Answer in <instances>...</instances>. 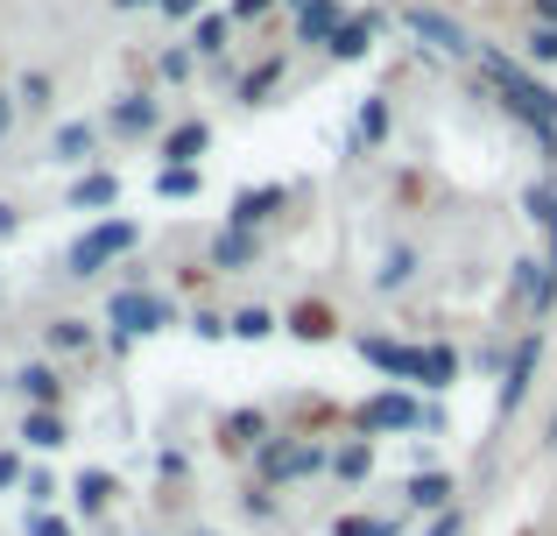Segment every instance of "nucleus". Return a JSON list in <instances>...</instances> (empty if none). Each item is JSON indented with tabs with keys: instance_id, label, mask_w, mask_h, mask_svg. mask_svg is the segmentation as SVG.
<instances>
[{
	"instance_id": "obj_3",
	"label": "nucleus",
	"mask_w": 557,
	"mask_h": 536,
	"mask_svg": "<svg viewBox=\"0 0 557 536\" xmlns=\"http://www.w3.org/2000/svg\"><path fill=\"white\" fill-rule=\"evenodd\" d=\"M141 248V226L135 220H99L92 234H78L71 240V254H64V275H78V283H92L107 262H121V254H135Z\"/></svg>"
},
{
	"instance_id": "obj_31",
	"label": "nucleus",
	"mask_w": 557,
	"mask_h": 536,
	"mask_svg": "<svg viewBox=\"0 0 557 536\" xmlns=\"http://www.w3.org/2000/svg\"><path fill=\"white\" fill-rule=\"evenodd\" d=\"M297 332H304V339H332V311L304 303V311H297Z\"/></svg>"
},
{
	"instance_id": "obj_19",
	"label": "nucleus",
	"mask_w": 557,
	"mask_h": 536,
	"mask_svg": "<svg viewBox=\"0 0 557 536\" xmlns=\"http://www.w3.org/2000/svg\"><path fill=\"white\" fill-rule=\"evenodd\" d=\"M233 42V14H219V8H205L198 22H190V57H219Z\"/></svg>"
},
{
	"instance_id": "obj_12",
	"label": "nucleus",
	"mask_w": 557,
	"mask_h": 536,
	"mask_svg": "<svg viewBox=\"0 0 557 536\" xmlns=\"http://www.w3.org/2000/svg\"><path fill=\"white\" fill-rule=\"evenodd\" d=\"M360 424H368V431H409V424H423V410H417L409 396H395V388H388V396L360 402Z\"/></svg>"
},
{
	"instance_id": "obj_32",
	"label": "nucleus",
	"mask_w": 557,
	"mask_h": 536,
	"mask_svg": "<svg viewBox=\"0 0 557 536\" xmlns=\"http://www.w3.org/2000/svg\"><path fill=\"white\" fill-rule=\"evenodd\" d=\"M381 135H388V107L368 99V107H360V141H381Z\"/></svg>"
},
{
	"instance_id": "obj_35",
	"label": "nucleus",
	"mask_w": 557,
	"mask_h": 536,
	"mask_svg": "<svg viewBox=\"0 0 557 536\" xmlns=\"http://www.w3.org/2000/svg\"><path fill=\"white\" fill-rule=\"evenodd\" d=\"M156 8H163L170 22H198V14H205V0H156Z\"/></svg>"
},
{
	"instance_id": "obj_30",
	"label": "nucleus",
	"mask_w": 557,
	"mask_h": 536,
	"mask_svg": "<svg viewBox=\"0 0 557 536\" xmlns=\"http://www.w3.org/2000/svg\"><path fill=\"white\" fill-rule=\"evenodd\" d=\"M522 57H530V64H544V71H550V64H557V22H536L530 36H522Z\"/></svg>"
},
{
	"instance_id": "obj_26",
	"label": "nucleus",
	"mask_w": 557,
	"mask_h": 536,
	"mask_svg": "<svg viewBox=\"0 0 557 536\" xmlns=\"http://www.w3.org/2000/svg\"><path fill=\"white\" fill-rule=\"evenodd\" d=\"M57 85H50V71H22V85H14V107H28V113H50L57 107Z\"/></svg>"
},
{
	"instance_id": "obj_9",
	"label": "nucleus",
	"mask_w": 557,
	"mask_h": 536,
	"mask_svg": "<svg viewBox=\"0 0 557 536\" xmlns=\"http://www.w3.org/2000/svg\"><path fill=\"white\" fill-rule=\"evenodd\" d=\"M283 205H289V191H283V184H255V191H240V198H233L226 226H240V234H255V226L269 220V212H283Z\"/></svg>"
},
{
	"instance_id": "obj_7",
	"label": "nucleus",
	"mask_w": 557,
	"mask_h": 536,
	"mask_svg": "<svg viewBox=\"0 0 557 536\" xmlns=\"http://www.w3.org/2000/svg\"><path fill=\"white\" fill-rule=\"evenodd\" d=\"M536 353H544V339H536V332H522V339H516V360H508V374H502V416L522 410V396H530V382H536Z\"/></svg>"
},
{
	"instance_id": "obj_40",
	"label": "nucleus",
	"mask_w": 557,
	"mask_h": 536,
	"mask_svg": "<svg viewBox=\"0 0 557 536\" xmlns=\"http://www.w3.org/2000/svg\"><path fill=\"white\" fill-rule=\"evenodd\" d=\"M14 226H22V212H14V205H8V198H0V240H8V234H14Z\"/></svg>"
},
{
	"instance_id": "obj_4",
	"label": "nucleus",
	"mask_w": 557,
	"mask_h": 536,
	"mask_svg": "<svg viewBox=\"0 0 557 536\" xmlns=\"http://www.w3.org/2000/svg\"><path fill=\"white\" fill-rule=\"evenodd\" d=\"M107 325L121 332V339H135V332H170L177 325V303L149 297V289H113L107 297Z\"/></svg>"
},
{
	"instance_id": "obj_37",
	"label": "nucleus",
	"mask_w": 557,
	"mask_h": 536,
	"mask_svg": "<svg viewBox=\"0 0 557 536\" xmlns=\"http://www.w3.org/2000/svg\"><path fill=\"white\" fill-rule=\"evenodd\" d=\"M163 78H190V50H163Z\"/></svg>"
},
{
	"instance_id": "obj_20",
	"label": "nucleus",
	"mask_w": 557,
	"mask_h": 536,
	"mask_svg": "<svg viewBox=\"0 0 557 536\" xmlns=\"http://www.w3.org/2000/svg\"><path fill=\"white\" fill-rule=\"evenodd\" d=\"M92 141H99L92 121H64V127L50 135V155H57V163H85V155H92Z\"/></svg>"
},
{
	"instance_id": "obj_16",
	"label": "nucleus",
	"mask_w": 557,
	"mask_h": 536,
	"mask_svg": "<svg viewBox=\"0 0 557 536\" xmlns=\"http://www.w3.org/2000/svg\"><path fill=\"white\" fill-rule=\"evenodd\" d=\"M219 445H226V452H261V445H269V416L261 410H233L226 424H219Z\"/></svg>"
},
{
	"instance_id": "obj_24",
	"label": "nucleus",
	"mask_w": 557,
	"mask_h": 536,
	"mask_svg": "<svg viewBox=\"0 0 557 536\" xmlns=\"http://www.w3.org/2000/svg\"><path fill=\"white\" fill-rule=\"evenodd\" d=\"M451 495H459V487H451V473H417V481H409V501H417V509H437V515H445Z\"/></svg>"
},
{
	"instance_id": "obj_34",
	"label": "nucleus",
	"mask_w": 557,
	"mask_h": 536,
	"mask_svg": "<svg viewBox=\"0 0 557 536\" xmlns=\"http://www.w3.org/2000/svg\"><path fill=\"white\" fill-rule=\"evenodd\" d=\"M28 536H71V523L50 515V509H28Z\"/></svg>"
},
{
	"instance_id": "obj_29",
	"label": "nucleus",
	"mask_w": 557,
	"mask_h": 536,
	"mask_svg": "<svg viewBox=\"0 0 557 536\" xmlns=\"http://www.w3.org/2000/svg\"><path fill=\"white\" fill-rule=\"evenodd\" d=\"M156 198H198V170L163 163V170H156Z\"/></svg>"
},
{
	"instance_id": "obj_5",
	"label": "nucleus",
	"mask_w": 557,
	"mask_h": 536,
	"mask_svg": "<svg viewBox=\"0 0 557 536\" xmlns=\"http://www.w3.org/2000/svg\"><path fill=\"white\" fill-rule=\"evenodd\" d=\"M318 466H325V452L304 445V438H269L261 445V481H304V473H318Z\"/></svg>"
},
{
	"instance_id": "obj_28",
	"label": "nucleus",
	"mask_w": 557,
	"mask_h": 536,
	"mask_svg": "<svg viewBox=\"0 0 557 536\" xmlns=\"http://www.w3.org/2000/svg\"><path fill=\"white\" fill-rule=\"evenodd\" d=\"M226 332H233V339H269V332H275V311L247 303V311H233V317H226Z\"/></svg>"
},
{
	"instance_id": "obj_44",
	"label": "nucleus",
	"mask_w": 557,
	"mask_h": 536,
	"mask_svg": "<svg viewBox=\"0 0 557 536\" xmlns=\"http://www.w3.org/2000/svg\"><path fill=\"white\" fill-rule=\"evenodd\" d=\"M113 8H156V0H113Z\"/></svg>"
},
{
	"instance_id": "obj_6",
	"label": "nucleus",
	"mask_w": 557,
	"mask_h": 536,
	"mask_svg": "<svg viewBox=\"0 0 557 536\" xmlns=\"http://www.w3.org/2000/svg\"><path fill=\"white\" fill-rule=\"evenodd\" d=\"M403 22H409V28H417V36H423V42H431V50H445V57H480V42H473V36H466V28H459V22H451V14H437V8H409V14H403Z\"/></svg>"
},
{
	"instance_id": "obj_38",
	"label": "nucleus",
	"mask_w": 557,
	"mask_h": 536,
	"mask_svg": "<svg viewBox=\"0 0 557 536\" xmlns=\"http://www.w3.org/2000/svg\"><path fill=\"white\" fill-rule=\"evenodd\" d=\"M423 536H459V509H445V515H437V523L423 529Z\"/></svg>"
},
{
	"instance_id": "obj_42",
	"label": "nucleus",
	"mask_w": 557,
	"mask_h": 536,
	"mask_svg": "<svg viewBox=\"0 0 557 536\" xmlns=\"http://www.w3.org/2000/svg\"><path fill=\"white\" fill-rule=\"evenodd\" d=\"M530 14L536 22H557V0H530Z\"/></svg>"
},
{
	"instance_id": "obj_39",
	"label": "nucleus",
	"mask_w": 557,
	"mask_h": 536,
	"mask_svg": "<svg viewBox=\"0 0 557 536\" xmlns=\"http://www.w3.org/2000/svg\"><path fill=\"white\" fill-rule=\"evenodd\" d=\"M14 481H22V459H14V452H0V487H14Z\"/></svg>"
},
{
	"instance_id": "obj_8",
	"label": "nucleus",
	"mask_w": 557,
	"mask_h": 536,
	"mask_svg": "<svg viewBox=\"0 0 557 536\" xmlns=\"http://www.w3.org/2000/svg\"><path fill=\"white\" fill-rule=\"evenodd\" d=\"M156 121H163V99H156V92H121L107 107L113 135H156Z\"/></svg>"
},
{
	"instance_id": "obj_36",
	"label": "nucleus",
	"mask_w": 557,
	"mask_h": 536,
	"mask_svg": "<svg viewBox=\"0 0 557 536\" xmlns=\"http://www.w3.org/2000/svg\"><path fill=\"white\" fill-rule=\"evenodd\" d=\"M269 8H275V0H233L226 14H233V22H261V14H269Z\"/></svg>"
},
{
	"instance_id": "obj_15",
	"label": "nucleus",
	"mask_w": 557,
	"mask_h": 536,
	"mask_svg": "<svg viewBox=\"0 0 557 536\" xmlns=\"http://www.w3.org/2000/svg\"><path fill=\"white\" fill-rule=\"evenodd\" d=\"M283 71H289V57H283V50H275V57H261V64L247 71L240 85H233V99H240V107H269V92L283 85Z\"/></svg>"
},
{
	"instance_id": "obj_25",
	"label": "nucleus",
	"mask_w": 557,
	"mask_h": 536,
	"mask_svg": "<svg viewBox=\"0 0 557 536\" xmlns=\"http://www.w3.org/2000/svg\"><path fill=\"white\" fill-rule=\"evenodd\" d=\"M113 495H121V481H113V473H78V509L85 515H107Z\"/></svg>"
},
{
	"instance_id": "obj_43",
	"label": "nucleus",
	"mask_w": 557,
	"mask_h": 536,
	"mask_svg": "<svg viewBox=\"0 0 557 536\" xmlns=\"http://www.w3.org/2000/svg\"><path fill=\"white\" fill-rule=\"evenodd\" d=\"M544 445H550V452H557V410H550V431H544Z\"/></svg>"
},
{
	"instance_id": "obj_22",
	"label": "nucleus",
	"mask_w": 557,
	"mask_h": 536,
	"mask_svg": "<svg viewBox=\"0 0 557 536\" xmlns=\"http://www.w3.org/2000/svg\"><path fill=\"white\" fill-rule=\"evenodd\" d=\"M261 254V240L255 234H240V226H226V234L212 240V269H247Z\"/></svg>"
},
{
	"instance_id": "obj_33",
	"label": "nucleus",
	"mask_w": 557,
	"mask_h": 536,
	"mask_svg": "<svg viewBox=\"0 0 557 536\" xmlns=\"http://www.w3.org/2000/svg\"><path fill=\"white\" fill-rule=\"evenodd\" d=\"M332 536H395V529L374 523V515H346V523H332Z\"/></svg>"
},
{
	"instance_id": "obj_10",
	"label": "nucleus",
	"mask_w": 557,
	"mask_h": 536,
	"mask_svg": "<svg viewBox=\"0 0 557 536\" xmlns=\"http://www.w3.org/2000/svg\"><path fill=\"white\" fill-rule=\"evenodd\" d=\"M283 8H297V42H318V50H325V42H332V28L346 22V8H339V0H283Z\"/></svg>"
},
{
	"instance_id": "obj_14",
	"label": "nucleus",
	"mask_w": 557,
	"mask_h": 536,
	"mask_svg": "<svg viewBox=\"0 0 557 536\" xmlns=\"http://www.w3.org/2000/svg\"><path fill=\"white\" fill-rule=\"evenodd\" d=\"M205 149H212V127H205V121H177V127L163 135V163L198 170V155H205Z\"/></svg>"
},
{
	"instance_id": "obj_18",
	"label": "nucleus",
	"mask_w": 557,
	"mask_h": 536,
	"mask_svg": "<svg viewBox=\"0 0 557 536\" xmlns=\"http://www.w3.org/2000/svg\"><path fill=\"white\" fill-rule=\"evenodd\" d=\"M71 212H92V205H121V177L113 170H92V177H78L71 184V198H64Z\"/></svg>"
},
{
	"instance_id": "obj_1",
	"label": "nucleus",
	"mask_w": 557,
	"mask_h": 536,
	"mask_svg": "<svg viewBox=\"0 0 557 536\" xmlns=\"http://www.w3.org/2000/svg\"><path fill=\"white\" fill-rule=\"evenodd\" d=\"M480 64H487V78H494V92H502V107L516 113V121L530 127L544 149H557V92H550V85H536L530 71H522L516 57H502V50H480Z\"/></svg>"
},
{
	"instance_id": "obj_11",
	"label": "nucleus",
	"mask_w": 557,
	"mask_h": 536,
	"mask_svg": "<svg viewBox=\"0 0 557 536\" xmlns=\"http://www.w3.org/2000/svg\"><path fill=\"white\" fill-rule=\"evenodd\" d=\"M14 388H22L36 410H57V402H64V367H57V360H28V367L14 374Z\"/></svg>"
},
{
	"instance_id": "obj_21",
	"label": "nucleus",
	"mask_w": 557,
	"mask_h": 536,
	"mask_svg": "<svg viewBox=\"0 0 557 536\" xmlns=\"http://www.w3.org/2000/svg\"><path fill=\"white\" fill-rule=\"evenodd\" d=\"M42 346H50L57 360L85 353V346H92V325H85V317H50V325H42Z\"/></svg>"
},
{
	"instance_id": "obj_17",
	"label": "nucleus",
	"mask_w": 557,
	"mask_h": 536,
	"mask_svg": "<svg viewBox=\"0 0 557 536\" xmlns=\"http://www.w3.org/2000/svg\"><path fill=\"white\" fill-rule=\"evenodd\" d=\"M368 42H374V14H346V22L332 28L325 57H339V64H360V57H368Z\"/></svg>"
},
{
	"instance_id": "obj_27",
	"label": "nucleus",
	"mask_w": 557,
	"mask_h": 536,
	"mask_svg": "<svg viewBox=\"0 0 557 536\" xmlns=\"http://www.w3.org/2000/svg\"><path fill=\"white\" fill-rule=\"evenodd\" d=\"M409 275H417V248H388V254H381V269H374V283L381 289H403Z\"/></svg>"
},
{
	"instance_id": "obj_13",
	"label": "nucleus",
	"mask_w": 557,
	"mask_h": 536,
	"mask_svg": "<svg viewBox=\"0 0 557 536\" xmlns=\"http://www.w3.org/2000/svg\"><path fill=\"white\" fill-rule=\"evenodd\" d=\"M22 445H28V452H64V445H71L64 410H28L22 416Z\"/></svg>"
},
{
	"instance_id": "obj_23",
	"label": "nucleus",
	"mask_w": 557,
	"mask_h": 536,
	"mask_svg": "<svg viewBox=\"0 0 557 536\" xmlns=\"http://www.w3.org/2000/svg\"><path fill=\"white\" fill-rule=\"evenodd\" d=\"M332 473H339L346 487H360L374 473V445L368 438H354V445H339V452H332Z\"/></svg>"
},
{
	"instance_id": "obj_41",
	"label": "nucleus",
	"mask_w": 557,
	"mask_h": 536,
	"mask_svg": "<svg viewBox=\"0 0 557 536\" xmlns=\"http://www.w3.org/2000/svg\"><path fill=\"white\" fill-rule=\"evenodd\" d=\"M8 127H14V99L0 92V141H8Z\"/></svg>"
},
{
	"instance_id": "obj_2",
	"label": "nucleus",
	"mask_w": 557,
	"mask_h": 536,
	"mask_svg": "<svg viewBox=\"0 0 557 536\" xmlns=\"http://www.w3.org/2000/svg\"><path fill=\"white\" fill-rule=\"evenodd\" d=\"M360 353L374 360L388 382H417V388H451L459 382V353L445 346H395V339H360Z\"/></svg>"
}]
</instances>
